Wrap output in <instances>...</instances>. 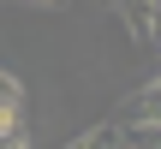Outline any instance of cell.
Listing matches in <instances>:
<instances>
[{"label": "cell", "instance_id": "6da1fadb", "mask_svg": "<svg viewBox=\"0 0 161 149\" xmlns=\"http://www.w3.org/2000/svg\"><path fill=\"white\" fill-rule=\"evenodd\" d=\"M48 6H54V0H48Z\"/></svg>", "mask_w": 161, "mask_h": 149}]
</instances>
